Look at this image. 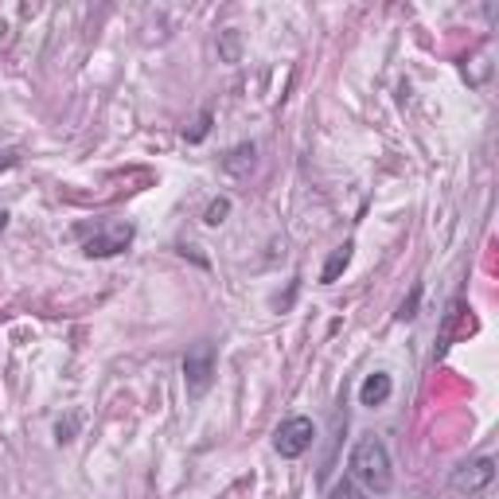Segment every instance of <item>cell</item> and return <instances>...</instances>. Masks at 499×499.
I'll list each match as a JSON object with an SVG mask.
<instances>
[{
  "mask_svg": "<svg viewBox=\"0 0 499 499\" xmlns=\"http://www.w3.org/2000/svg\"><path fill=\"white\" fill-rule=\"evenodd\" d=\"M347 480L351 484H363L367 492H375V495H383L390 492V484H394V472H390V453H386V445L378 441L375 433H367V437H359L355 448H351V456H347Z\"/></svg>",
  "mask_w": 499,
  "mask_h": 499,
  "instance_id": "6da1fadb",
  "label": "cell"
},
{
  "mask_svg": "<svg viewBox=\"0 0 499 499\" xmlns=\"http://www.w3.org/2000/svg\"><path fill=\"white\" fill-rule=\"evenodd\" d=\"M82 234V253L86 258H113V253H125L133 242V227L129 222H97L94 230H78Z\"/></svg>",
  "mask_w": 499,
  "mask_h": 499,
  "instance_id": "7a4b0ae2",
  "label": "cell"
},
{
  "mask_svg": "<svg viewBox=\"0 0 499 499\" xmlns=\"http://www.w3.org/2000/svg\"><path fill=\"white\" fill-rule=\"evenodd\" d=\"M183 383H188V398H203L214 383V344H195L183 355Z\"/></svg>",
  "mask_w": 499,
  "mask_h": 499,
  "instance_id": "3957f363",
  "label": "cell"
},
{
  "mask_svg": "<svg viewBox=\"0 0 499 499\" xmlns=\"http://www.w3.org/2000/svg\"><path fill=\"white\" fill-rule=\"evenodd\" d=\"M312 441H316V425H312L308 417H285V422L277 425V433H273V448H277L285 461L305 456Z\"/></svg>",
  "mask_w": 499,
  "mask_h": 499,
  "instance_id": "277c9868",
  "label": "cell"
},
{
  "mask_svg": "<svg viewBox=\"0 0 499 499\" xmlns=\"http://www.w3.org/2000/svg\"><path fill=\"white\" fill-rule=\"evenodd\" d=\"M492 480H495V461H492V456H476V461H468V464H461L453 472V492L480 495Z\"/></svg>",
  "mask_w": 499,
  "mask_h": 499,
  "instance_id": "5b68a950",
  "label": "cell"
},
{
  "mask_svg": "<svg viewBox=\"0 0 499 499\" xmlns=\"http://www.w3.org/2000/svg\"><path fill=\"white\" fill-rule=\"evenodd\" d=\"M390 390H394L390 375H386V370H375V375H367V378H363V386H359V402L375 409V406H383L386 398H390Z\"/></svg>",
  "mask_w": 499,
  "mask_h": 499,
  "instance_id": "8992f818",
  "label": "cell"
},
{
  "mask_svg": "<svg viewBox=\"0 0 499 499\" xmlns=\"http://www.w3.org/2000/svg\"><path fill=\"white\" fill-rule=\"evenodd\" d=\"M253 164H258V144H253V141L234 144V149L222 156V168H227L230 175H250Z\"/></svg>",
  "mask_w": 499,
  "mask_h": 499,
  "instance_id": "52a82bcc",
  "label": "cell"
},
{
  "mask_svg": "<svg viewBox=\"0 0 499 499\" xmlns=\"http://www.w3.org/2000/svg\"><path fill=\"white\" fill-rule=\"evenodd\" d=\"M351 250H355V242H344V246H336V250L328 253L324 269H320V281H324V285H331V281H336L339 273L347 269V261H351Z\"/></svg>",
  "mask_w": 499,
  "mask_h": 499,
  "instance_id": "ba28073f",
  "label": "cell"
},
{
  "mask_svg": "<svg viewBox=\"0 0 499 499\" xmlns=\"http://www.w3.org/2000/svg\"><path fill=\"white\" fill-rule=\"evenodd\" d=\"M227 214H230V199H214L207 207V214H203V222H207V227H222Z\"/></svg>",
  "mask_w": 499,
  "mask_h": 499,
  "instance_id": "9c48e42d",
  "label": "cell"
},
{
  "mask_svg": "<svg viewBox=\"0 0 499 499\" xmlns=\"http://www.w3.org/2000/svg\"><path fill=\"white\" fill-rule=\"evenodd\" d=\"M328 499H367V492L359 484H351V480H339V484H331Z\"/></svg>",
  "mask_w": 499,
  "mask_h": 499,
  "instance_id": "30bf717a",
  "label": "cell"
},
{
  "mask_svg": "<svg viewBox=\"0 0 499 499\" xmlns=\"http://www.w3.org/2000/svg\"><path fill=\"white\" fill-rule=\"evenodd\" d=\"M417 300H422V289H414V292H409V300H402V308H398V320H414Z\"/></svg>",
  "mask_w": 499,
  "mask_h": 499,
  "instance_id": "8fae6325",
  "label": "cell"
},
{
  "mask_svg": "<svg viewBox=\"0 0 499 499\" xmlns=\"http://www.w3.org/2000/svg\"><path fill=\"white\" fill-rule=\"evenodd\" d=\"M207 129H211V113H199V125L188 133V141H203L207 136Z\"/></svg>",
  "mask_w": 499,
  "mask_h": 499,
  "instance_id": "7c38bea8",
  "label": "cell"
},
{
  "mask_svg": "<svg viewBox=\"0 0 499 499\" xmlns=\"http://www.w3.org/2000/svg\"><path fill=\"white\" fill-rule=\"evenodd\" d=\"M74 417H66V422H58V429H55V433H58V441H71V433H74Z\"/></svg>",
  "mask_w": 499,
  "mask_h": 499,
  "instance_id": "4fadbf2b",
  "label": "cell"
},
{
  "mask_svg": "<svg viewBox=\"0 0 499 499\" xmlns=\"http://www.w3.org/2000/svg\"><path fill=\"white\" fill-rule=\"evenodd\" d=\"M16 164H19V152H0V172L16 168Z\"/></svg>",
  "mask_w": 499,
  "mask_h": 499,
  "instance_id": "5bb4252c",
  "label": "cell"
},
{
  "mask_svg": "<svg viewBox=\"0 0 499 499\" xmlns=\"http://www.w3.org/2000/svg\"><path fill=\"white\" fill-rule=\"evenodd\" d=\"M8 227V211H0V230H4Z\"/></svg>",
  "mask_w": 499,
  "mask_h": 499,
  "instance_id": "9a60e30c",
  "label": "cell"
}]
</instances>
